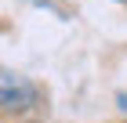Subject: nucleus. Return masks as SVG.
Returning <instances> with one entry per match:
<instances>
[{
  "instance_id": "obj_1",
  "label": "nucleus",
  "mask_w": 127,
  "mask_h": 123,
  "mask_svg": "<svg viewBox=\"0 0 127 123\" xmlns=\"http://www.w3.org/2000/svg\"><path fill=\"white\" fill-rule=\"evenodd\" d=\"M36 101H40V87L29 76L4 69V76H0V109L7 116L11 112H29V109H36Z\"/></svg>"
}]
</instances>
